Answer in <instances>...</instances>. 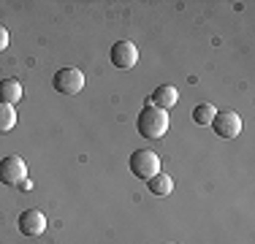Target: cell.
<instances>
[{"label": "cell", "instance_id": "6da1fadb", "mask_svg": "<svg viewBox=\"0 0 255 244\" xmlns=\"http://www.w3.org/2000/svg\"><path fill=\"white\" fill-rule=\"evenodd\" d=\"M136 130L138 136L144 138H163L168 130V114L163 112V109H155V106H144L141 114H138L136 120Z\"/></svg>", "mask_w": 255, "mask_h": 244}, {"label": "cell", "instance_id": "7a4b0ae2", "mask_svg": "<svg viewBox=\"0 0 255 244\" xmlns=\"http://www.w3.org/2000/svg\"><path fill=\"white\" fill-rule=\"evenodd\" d=\"M128 168H130V174L136 179L149 182L155 174H160V157L152 149H136L130 155V160H128Z\"/></svg>", "mask_w": 255, "mask_h": 244}, {"label": "cell", "instance_id": "3957f363", "mask_svg": "<svg viewBox=\"0 0 255 244\" xmlns=\"http://www.w3.org/2000/svg\"><path fill=\"white\" fill-rule=\"evenodd\" d=\"M84 82H87V79H84V73L79 71V68H71V65L54 71V76H52V84H54V90H57L60 95H76V93H82Z\"/></svg>", "mask_w": 255, "mask_h": 244}, {"label": "cell", "instance_id": "277c9868", "mask_svg": "<svg viewBox=\"0 0 255 244\" xmlns=\"http://www.w3.org/2000/svg\"><path fill=\"white\" fill-rule=\"evenodd\" d=\"M212 127L220 138H236L242 133V117L231 109H217L215 120H212Z\"/></svg>", "mask_w": 255, "mask_h": 244}, {"label": "cell", "instance_id": "5b68a950", "mask_svg": "<svg viewBox=\"0 0 255 244\" xmlns=\"http://www.w3.org/2000/svg\"><path fill=\"white\" fill-rule=\"evenodd\" d=\"M27 179V166L19 155H8L0 160V182L3 185H22Z\"/></svg>", "mask_w": 255, "mask_h": 244}, {"label": "cell", "instance_id": "8992f818", "mask_svg": "<svg viewBox=\"0 0 255 244\" xmlns=\"http://www.w3.org/2000/svg\"><path fill=\"white\" fill-rule=\"evenodd\" d=\"M138 63V49L133 41H117L112 46V65L120 71H130Z\"/></svg>", "mask_w": 255, "mask_h": 244}, {"label": "cell", "instance_id": "52a82bcc", "mask_svg": "<svg viewBox=\"0 0 255 244\" xmlns=\"http://www.w3.org/2000/svg\"><path fill=\"white\" fill-rule=\"evenodd\" d=\"M19 231L25 236H41L46 231V217L41 209H25L19 215Z\"/></svg>", "mask_w": 255, "mask_h": 244}, {"label": "cell", "instance_id": "ba28073f", "mask_svg": "<svg viewBox=\"0 0 255 244\" xmlns=\"http://www.w3.org/2000/svg\"><path fill=\"white\" fill-rule=\"evenodd\" d=\"M179 101V93L174 84H160V87L152 93V98H149V106L155 109H163V112H168V109H174Z\"/></svg>", "mask_w": 255, "mask_h": 244}, {"label": "cell", "instance_id": "9c48e42d", "mask_svg": "<svg viewBox=\"0 0 255 244\" xmlns=\"http://www.w3.org/2000/svg\"><path fill=\"white\" fill-rule=\"evenodd\" d=\"M22 82L19 79H0V103L14 106L16 101H22Z\"/></svg>", "mask_w": 255, "mask_h": 244}, {"label": "cell", "instance_id": "30bf717a", "mask_svg": "<svg viewBox=\"0 0 255 244\" xmlns=\"http://www.w3.org/2000/svg\"><path fill=\"white\" fill-rule=\"evenodd\" d=\"M147 187H149V193H152V195L166 198V195L174 193V179H171V176H166V174H155L152 179L147 182Z\"/></svg>", "mask_w": 255, "mask_h": 244}, {"label": "cell", "instance_id": "8fae6325", "mask_svg": "<svg viewBox=\"0 0 255 244\" xmlns=\"http://www.w3.org/2000/svg\"><path fill=\"white\" fill-rule=\"evenodd\" d=\"M14 125H16V112H14V106H8V103H0V133L14 130Z\"/></svg>", "mask_w": 255, "mask_h": 244}, {"label": "cell", "instance_id": "7c38bea8", "mask_svg": "<svg viewBox=\"0 0 255 244\" xmlns=\"http://www.w3.org/2000/svg\"><path fill=\"white\" fill-rule=\"evenodd\" d=\"M215 106H209V103H201V106L193 109V120L198 122V125H212V120H215Z\"/></svg>", "mask_w": 255, "mask_h": 244}, {"label": "cell", "instance_id": "4fadbf2b", "mask_svg": "<svg viewBox=\"0 0 255 244\" xmlns=\"http://www.w3.org/2000/svg\"><path fill=\"white\" fill-rule=\"evenodd\" d=\"M3 49H8V30L0 24V52H3Z\"/></svg>", "mask_w": 255, "mask_h": 244}]
</instances>
